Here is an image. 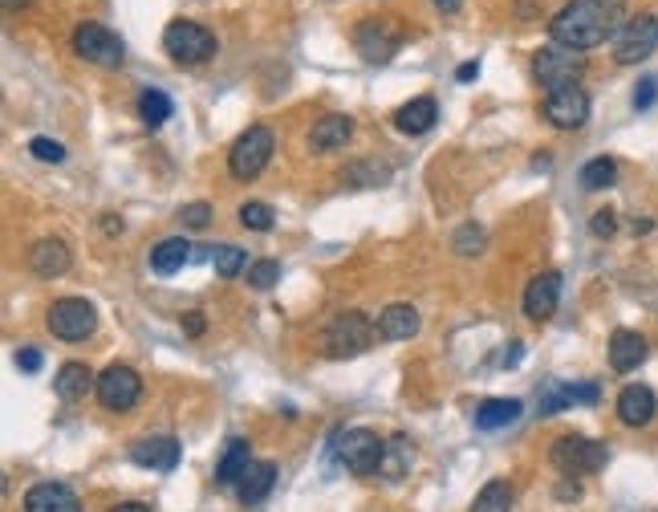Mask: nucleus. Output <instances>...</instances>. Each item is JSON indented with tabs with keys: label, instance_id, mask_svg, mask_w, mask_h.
I'll return each instance as SVG.
<instances>
[{
	"label": "nucleus",
	"instance_id": "nucleus-41",
	"mask_svg": "<svg viewBox=\"0 0 658 512\" xmlns=\"http://www.w3.org/2000/svg\"><path fill=\"white\" fill-rule=\"evenodd\" d=\"M480 244H483V232L476 224L459 228V232H456V252H459V257H468V252L480 249Z\"/></svg>",
	"mask_w": 658,
	"mask_h": 512
},
{
	"label": "nucleus",
	"instance_id": "nucleus-19",
	"mask_svg": "<svg viewBox=\"0 0 658 512\" xmlns=\"http://www.w3.org/2000/svg\"><path fill=\"white\" fill-rule=\"evenodd\" d=\"M439 122V102L431 94L423 98H411L407 107H399V114H395V127H399V134H411V139H419V134H427L431 127Z\"/></svg>",
	"mask_w": 658,
	"mask_h": 512
},
{
	"label": "nucleus",
	"instance_id": "nucleus-46",
	"mask_svg": "<svg viewBox=\"0 0 658 512\" xmlns=\"http://www.w3.org/2000/svg\"><path fill=\"white\" fill-rule=\"evenodd\" d=\"M557 496H561V501H577V496H581V489H577V480H565L561 489H557Z\"/></svg>",
	"mask_w": 658,
	"mask_h": 512
},
{
	"label": "nucleus",
	"instance_id": "nucleus-35",
	"mask_svg": "<svg viewBox=\"0 0 658 512\" xmlns=\"http://www.w3.org/2000/svg\"><path fill=\"white\" fill-rule=\"evenodd\" d=\"M277 281H281V261H269V257H265V261L248 264V285L252 289H272Z\"/></svg>",
	"mask_w": 658,
	"mask_h": 512
},
{
	"label": "nucleus",
	"instance_id": "nucleus-25",
	"mask_svg": "<svg viewBox=\"0 0 658 512\" xmlns=\"http://www.w3.org/2000/svg\"><path fill=\"white\" fill-rule=\"evenodd\" d=\"M272 484H277V464H269V460H252L248 472L240 476V484H236V496H240L245 504H260L272 492Z\"/></svg>",
	"mask_w": 658,
	"mask_h": 512
},
{
	"label": "nucleus",
	"instance_id": "nucleus-27",
	"mask_svg": "<svg viewBox=\"0 0 658 512\" xmlns=\"http://www.w3.org/2000/svg\"><path fill=\"white\" fill-rule=\"evenodd\" d=\"M350 134H353V122L346 119V114H326V119L309 131V147H313V151H338V147L350 143Z\"/></svg>",
	"mask_w": 658,
	"mask_h": 512
},
{
	"label": "nucleus",
	"instance_id": "nucleus-20",
	"mask_svg": "<svg viewBox=\"0 0 658 512\" xmlns=\"http://www.w3.org/2000/svg\"><path fill=\"white\" fill-rule=\"evenodd\" d=\"M618 419L626 428H647L655 419V391L642 386V382H630L622 394H618Z\"/></svg>",
	"mask_w": 658,
	"mask_h": 512
},
{
	"label": "nucleus",
	"instance_id": "nucleus-34",
	"mask_svg": "<svg viewBox=\"0 0 658 512\" xmlns=\"http://www.w3.org/2000/svg\"><path fill=\"white\" fill-rule=\"evenodd\" d=\"M240 224H245L248 232H269V228L277 224V215H272L269 203H245V208H240Z\"/></svg>",
	"mask_w": 658,
	"mask_h": 512
},
{
	"label": "nucleus",
	"instance_id": "nucleus-15",
	"mask_svg": "<svg viewBox=\"0 0 658 512\" xmlns=\"http://www.w3.org/2000/svg\"><path fill=\"white\" fill-rule=\"evenodd\" d=\"M73 264V252L66 240L58 237H46L37 240L33 249H29V269H33L37 277H46V281H53V277H66Z\"/></svg>",
	"mask_w": 658,
	"mask_h": 512
},
{
	"label": "nucleus",
	"instance_id": "nucleus-51",
	"mask_svg": "<svg viewBox=\"0 0 658 512\" xmlns=\"http://www.w3.org/2000/svg\"><path fill=\"white\" fill-rule=\"evenodd\" d=\"M21 4H29V0H4V9H21Z\"/></svg>",
	"mask_w": 658,
	"mask_h": 512
},
{
	"label": "nucleus",
	"instance_id": "nucleus-11",
	"mask_svg": "<svg viewBox=\"0 0 658 512\" xmlns=\"http://www.w3.org/2000/svg\"><path fill=\"white\" fill-rule=\"evenodd\" d=\"M94 394L107 411H130V406L139 403L142 379L130 367H122V362H110V367L98 374V391Z\"/></svg>",
	"mask_w": 658,
	"mask_h": 512
},
{
	"label": "nucleus",
	"instance_id": "nucleus-23",
	"mask_svg": "<svg viewBox=\"0 0 658 512\" xmlns=\"http://www.w3.org/2000/svg\"><path fill=\"white\" fill-rule=\"evenodd\" d=\"M415 464V443L407 435H390L387 448H382V464H378V476L387 484H399L402 476H411Z\"/></svg>",
	"mask_w": 658,
	"mask_h": 512
},
{
	"label": "nucleus",
	"instance_id": "nucleus-6",
	"mask_svg": "<svg viewBox=\"0 0 658 512\" xmlns=\"http://www.w3.org/2000/svg\"><path fill=\"white\" fill-rule=\"evenodd\" d=\"M272 147H277V139H272L269 127H248L232 143V151H228V171H232V179H240V183L257 179L260 171L269 168Z\"/></svg>",
	"mask_w": 658,
	"mask_h": 512
},
{
	"label": "nucleus",
	"instance_id": "nucleus-38",
	"mask_svg": "<svg viewBox=\"0 0 658 512\" xmlns=\"http://www.w3.org/2000/svg\"><path fill=\"white\" fill-rule=\"evenodd\" d=\"M179 224H188V228H196V232H203V228L212 224V208H208V203H188V208L179 212Z\"/></svg>",
	"mask_w": 658,
	"mask_h": 512
},
{
	"label": "nucleus",
	"instance_id": "nucleus-17",
	"mask_svg": "<svg viewBox=\"0 0 658 512\" xmlns=\"http://www.w3.org/2000/svg\"><path fill=\"white\" fill-rule=\"evenodd\" d=\"M419 334V310L407 305V301H395L387 310L378 313V338L387 342H411Z\"/></svg>",
	"mask_w": 658,
	"mask_h": 512
},
{
	"label": "nucleus",
	"instance_id": "nucleus-22",
	"mask_svg": "<svg viewBox=\"0 0 658 512\" xmlns=\"http://www.w3.org/2000/svg\"><path fill=\"white\" fill-rule=\"evenodd\" d=\"M647 362V338L635 334V330H614L610 338V367L618 374H630Z\"/></svg>",
	"mask_w": 658,
	"mask_h": 512
},
{
	"label": "nucleus",
	"instance_id": "nucleus-9",
	"mask_svg": "<svg viewBox=\"0 0 658 512\" xmlns=\"http://www.w3.org/2000/svg\"><path fill=\"white\" fill-rule=\"evenodd\" d=\"M73 53L86 61H94L102 70H118L122 58H127V46H122V37L110 33L107 24L98 21H82L73 29Z\"/></svg>",
	"mask_w": 658,
	"mask_h": 512
},
{
	"label": "nucleus",
	"instance_id": "nucleus-4",
	"mask_svg": "<svg viewBox=\"0 0 658 512\" xmlns=\"http://www.w3.org/2000/svg\"><path fill=\"white\" fill-rule=\"evenodd\" d=\"M375 334H378V325L370 322L366 313L346 310V313H338V318L326 325L321 345H326L329 358H358V354H366V350H370Z\"/></svg>",
	"mask_w": 658,
	"mask_h": 512
},
{
	"label": "nucleus",
	"instance_id": "nucleus-2",
	"mask_svg": "<svg viewBox=\"0 0 658 512\" xmlns=\"http://www.w3.org/2000/svg\"><path fill=\"white\" fill-rule=\"evenodd\" d=\"M549 460L565 480H581L606 468L610 448L601 440H589V435H561V440L549 448Z\"/></svg>",
	"mask_w": 658,
	"mask_h": 512
},
{
	"label": "nucleus",
	"instance_id": "nucleus-1",
	"mask_svg": "<svg viewBox=\"0 0 658 512\" xmlns=\"http://www.w3.org/2000/svg\"><path fill=\"white\" fill-rule=\"evenodd\" d=\"M626 24V0H569L549 21L552 46H565L574 53L598 49L618 37Z\"/></svg>",
	"mask_w": 658,
	"mask_h": 512
},
{
	"label": "nucleus",
	"instance_id": "nucleus-36",
	"mask_svg": "<svg viewBox=\"0 0 658 512\" xmlns=\"http://www.w3.org/2000/svg\"><path fill=\"white\" fill-rule=\"evenodd\" d=\"M29 155L41 159V163H53V168H58V163H66V147L53 143V139H46V134H37L33 143H29Z\"/></svg>",
	"mask_w": 658,
	"mask_h": 512
},
{
	"label": "nucleus",
	"instance_id": "nucleus-48",
	"mask_svg": "<svg viewBox=\"0 0 658 512\" xmlns=\"http://www.w3.org/2000/svg\"><path fill=\"white\" fill-rule=\"evenodd\" d=\"M463 0H436V9H443V12H456Z\"/></svg>",
	"mask_w": 658,
	"mask_h": 512
},
{
	"label": "nucleus",
	"instance_id": "nucleus-13",
	"mask_svg": "<svg viewBox=\"0 0 658 512\" xmlns=\"http://www.w3.org/2000/svg\"><path fill=\"white\" fill-rule=\"evenodd\" d=\"M353 49L362 53L370 66H382L399 53V33H390V24L382 21H358L353 29Z\"/></svg>",
	"mask_w": 658,
	"mask_h": 512
},
{
	"label": "nucleus",
	"instance_id": "nucleus-29",
	"mask_svg": "<svg viewBox=\"0 0 658 512\" xmlns=\"http://www.w3.org/2000/svg\"><path fill=\"white\" fill-rule=\"evenodd\" d=\"M176 114V107H171V98L163 94V90H142V98H139V119L151 127V131H159L167 119Z\"/></svg>",
	"mask_w": 658,
	"mask_h": 512
},
{
	"label": "nucleus",
	"instance_id": "nucleus-26",
	"mask_svg": "<svg viewBox=\"0 0 658 512\" xmlns=\"http://www.w3.org/2000/svg\"><path fill=\"white\" fill-rule=\"evenodd\" d=\"M520 399H483L480 406H476V428L480 431H505L512 428L520 419Z\"/></svg>",
	"mask_w": 658,
	"mask_h": 512
},
{
	"label": "nucleus",
	"instance_id": "nucleus-5",
	"mask_svg": "<svg viewBox=\"0 0 658 512\" xmlns=\"http://www.w3.org/2000/svg\"><path fill=\"white\" fill-rule=\"evenodd\" d=\"M163 49L167 58L179 61V66H203V61L216 58V33L203 29L200 21H171L163 33Z\"/></svg>",
	"mask_w": 658,
	"mask_h": 512
},
{
	"label": "nucleus",
	"instance_id": "nucleus-7",
	"mask_svg": "<svg viewBox=\"0 0 658 512\" xmlns=\"http://www.w3.org/2000/svg\"><path fill=\"white\" fill-rule=\"evenodd\" d=\"M46 325L61 342H86L98 330V310L86 298H61L49 305Z\"/></svg>",
	"mask_w": 658,
	"mask_h": 512
},
{
	"label": "nucleus",
	"instance_id": "nucleus-31",
	"mask_svg": "<svg viewBox=\"0 0 658 512\" xmlns=\"http://www.w3.org/2000/svg\"><path fill=\"white\" fill-rule=\"evenodd\" d=\"M577 179H581V188H586V191H606V188H614V179H618V163H614L610 155L589 159Z\"/></svg>",
	"mask_w": 658,
	"mask_h": 512
},
{
	"label": "nucleus",
	"instance_id": "nucleus-24",
	"mask_svg": "<svg viewBox=\"0 0 658 512\" xmlns=\"http://www.w3.org/2000/svg\"><path fill=\"white\" fill-rule=\"evenodd\" d=\"M191 252H196V249H191L183 237H167V240H159V244H154L147 261H151V273L154 277H176L179 269L191 261Z\"/></svg>",
	"mask_w": 658,
	"mask_h": 512
},
{
	"label": "nucleus",
	"instance_id": "nucleus-45",
	"mask_svg": "<svg viewBox=\"0 0 658 512\" xmlns=\"http://www.w3.org/2000/svg\"><path fill=\"white\" fill-rule=\"evenodd\" d=\"M456 78L459 82H476V78H480V61H463L456 70Z\"/></svg>",
	"mask_w": 658,
	"mask_h": 512
},
{
	"label": "nucleus",
	"instance_id": "nucleus-8",
	"mask_svg": "<svg viewBox=\"0 0 658 512\" xmlns=\"http://www.w3.org/2000/svg\"><path fill=\"white\" fill-rule=\"evenodd\" d=\"M532 73H537V82L545 86V90H565V86H577L581 82V73H586V61H581V53H574V49L565 46H545L532 53Z\"/></svg>",
	"mask_w": 658,
	"mask_h": 512
},
{
	"label": "nucleus",
	"instance_id": "nucleus-33",
	"mask_svg": "<svg viewBox=\"0 0 658 512\" xmlns=\"http://www.w3.org/2000/svg\"><path fill=\"white\" fill-rule=\"evenodd\" d=\"M565 406H577L574 382H549L541 394V415H557Z\"/></svg>",
	"mask_w": 658,
	"mask_h": 512
},
{
	"label": "nucleus",
	"instance_id": "nucleus-30",
	"mask_svg": "<svg viewBox=\"0 0 658 512\" xmlns=\"http://www.w3.org/2000/svg\"><path fill=\"white\" fill-rule=\"evenodd\" d=\"M471 512H512V484L508 480H488L471 504Z\"/></svg>",
	"mask_w": 658,
	"mask_h": 512
},
{
	"label": "nucleus",
	"instance_id": "nucleus-18",
	"mask_svg": "<svg viewBox=\"0 0 658 512\" xmlns=\"http://www.w3.org/2000/svg\"><path fill=\"white\" fill-rule=\"evenodd\" d=\"M24 512H82V501L66 484H33L24 492Z\"/></svg>",
	"mask_w": 658,
	"mask_h": 512
},
{
	"label": "nucleus",
	"instance_id": "nucleus-44",
	"mask_svg": "<svg viewBox=\"0 0 658 512\" xmlns=\"http://www.w3.org/2000/svg\"><path fill=\"white\" fill-rule=\"evenodd\" d=\"M520 358H525V342H512V345L505 350V358H500V367H505V370L520 367Z\"/></svg>",
	"mask_w": 658,
	"mask_h": 512
},
{
	"label": "nucleus",
	"instance_id": "nucleus-39",
	"mask_svg": "<svg viewBox=\"0 0 658 512\" xmlns=\"http://www.w3.org/2000/svg\"><path fill=\"white\" fill-rule=\"evenodd\" d=\"M589 232L601 240H610L614 232H618V215H614V208H601V212H594V220H589Z\"/></svg>",
	"mask_w": 658,
	"mask_h": 512
},
{
	"label": "nucleus",
	"instance_id": "nucleus-37",
	"mask_svg": "<svg viewBox=\"0 0 658 512\" xmlns=\"http://www.w3.org/2000/svg\"><path fill=\"white\" fill-rule=\"evenodd\" d=\"M382 179H387V171L375 168V163H358V168L346 171V183H350V188H370V183H382Z\"/></svg>",
	"mask_w": 658,
	"mask_h": 512
},
{
	"label": "nucleus",
	"instance_id": "nucleus-40",
	"mask_svg": "<svg viewBox=\"0 0 658 512\" xmlns=\"http://www.w3.org/2000/svg\"><path fill=\"white\" fill-rule=\"evenodd\" d=\"M655 102H658V78L655 73H647V78L635 86V110H650Z\"/></svg>",
	"mask_w": 658,
	"mask_h": 512
},
{
	"label": "nucleus",
	"instance_id": "nucleus-47",
	"mask_svg": "<svg viewBox=\"0 0 658 512\" xmlns=\"http://www.w3.org/2000/svg\"><path fill=\"white\" fill-rule=\"evenodd\" d=\"M110 512H151L147 504H139V501H127V504H114Z\"/></svg>",
	"mask_w": 658,
	"mask_h": 512
},
{
	"label": "nucleus",
	"instance_id": "nucleus-10",
	"mask_svg": "<svg viewBox=\"0 0 658 512\" xmlns=\"http://www.w3.org/2000/svg\"><path fill=\"white\" fill-rule=\"evenodd\" d=\"M658 49V17L655 12H638L618 29L614 37V61L618 66H638Z\"/></svg>",
	"mask_w": 658,
	"mask_h": 512
},
{
	"label": "nucleus",
	"instance_id": "nucleus-21",
	"mask_svg": "<svg viewBox=\"0 0 658 512\" xmlns=\"http://www.w3.org/2000/svg\"><path fill=\"white\" fill-rule=\"evenodd\" d=\"M90 391H98V374L90 367H82V362H66L58 370V379H53V394L61 403H78Z\"/></svg>",
	"mask_w": 658,
	"mask_h": 512
},
{
	"label": "nucleus",
	"instance_id": "nucleus-32",
	"mask_svg": "<svg viewBox=\"0 0 658 512\" xmlns=\"http://www.w3.org/2000/svg\"><path fill=\"white\" fill-rule=\"evenodd\" d=\"M212 264H216V273H220L223 281H232V277H240L248 269V252L236 249V244H216Z\"/></svg>",
	"mask_w": 658,
	"mask_h": 512
},
{
	"label": "nucleus",
	"instance_id": "nucleus-14",
	"mask_svg": "<svg viewBox=\"0 0 658 512\" xmlns=\"http://www.w3.org/2000/svg\"><path fill=\"white\" fill-rule=\"evenodd\" d=\"M557 305H561V273L545 269L525 289V313H529L532 322H549L552 313H557Z\"/></svg>",
	"mask_w": 658,
	"mask_h": 512
},
{
	"label": "nucleus",
	"instance_id": "nucleus-50",
	"mask_svg": "<svg viewBox=\"0 0 658 512\" xmlns=\"http://www.w3.org/2000/svg\"><path fill=\"white\" fill-rule=\"evenodd\" d=\"M650 228H655V220H650V215H647V220H635V232H650Z\"/></svg>",
	"mask_w": 658,
	"mask_h": 512
},
{
	"label": "nucleus",
	"instance_id": "nucleus-43",
	"mask_svg": "<svg viewBox=\"0 0 658 512\" xmlns=\"http://www.w3.org/2000/svg\"><path fill=\"white\" fill-rule=\"evenodd\" d=\"M179 325H183V334H188V338H200L203 325H208V318H203L200 310H188L183 318H179Z\"/></svg>",
	"mask_w": 658,
	"mask_h": 512
},
{
	"label": "nucleus",
	"instance_id": "nucleus-12",
	"mask_svg": "<svg viewBox=\"0 0 658 512\" xmlns=\"http://www.w3.org/2000/svg\"><path fill=\"white\" fill-rule=\"evenodd\" d=\"M545 119H549L557 131H581L589 122V94L581 86L552 90V94H545Z\"/></svg>",
	"mask_w": 658,
	"mask_h": 512
},
{
	"label": "nucleus",
	"instance_id": "nucleus-42",
	"mask_svg": "<svg viewBox=\"0 0 658 512\" xmlns=\"http://www.w3.org/2000/svg\"><path fill=\"white\" fill-rule=\"evenodd\" d=\"M17 367H21L24 374H37V370H41V350H37V345H21V350H17Z\"/></svg>",
	"mask_w": 658,
	"mask_h": 512
},
{
	"label": "nucleus",
	"instance_id": "nucleus-28",
	"mask_svg": "<svg viewBox=\"0 0 658 512\" xmlns=\"http://www.w3.org/2000/svg\"><path fill=\"white\" fill-rule=\"evenodd\" d=\"M248 452H252V448H248V440H240V435H236V440H228V448H223V455H220V464H216V480H220V484H240V476H245L248 464H252V460H248Z\"/></svg>",
	"mask_w": 658,
	"mask_h": 512
},
{
	"label": "nucleus",
	"instance_id": "nucleus-3",
	"mask_svg": "<svg viewBox=\"0 0 658 512\" xmlns=\"http://www.w3.org/2000/svg\"><path fill=\"white\" fill-rule=\"evenodd\" d=\"M329 448H333L338 464L346 468L350 476H375L378 464H382V448H387V440H378L370 428H350V431H338Z\"/></svg>",
	"mask_w": 658,
	"mask_h": 512
},
{
	"label": "nucleus",
	"instance_id": "nucleus-49",
	"mask_svg": "<svg viewBox=\"0 0 658 512\" xmlns=\"http://www.w3.org/2000/svg\"><path fill=\"white\" fill-rule=\"evenodd\" d=\"M102 224H107V232H122V220H114V215H107Z\"/></svg>",
	"mask_w": 658,
	"mask_h": 512
},
{
	"label": "nucleus",
	"instance_id": "nucleus-16",
	"mask_svg": "<svg viewBox=\"0 0 658 512\" xmlns=\"http://www.w3.org/2000/svg\"><path fill=\"white\" fill-rule=\"evenodd\" d=\"M179 440L176 435H151V440H139L130 448V464L151 468V472H171L179 464Z\"/></svg>",
	"mask_w": 658,
	"mask_h": 512
}]
</instances>
